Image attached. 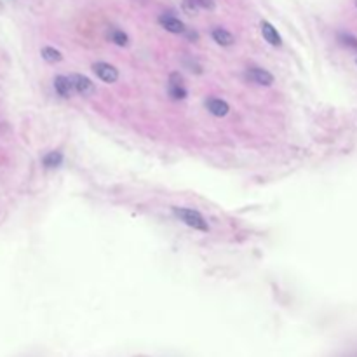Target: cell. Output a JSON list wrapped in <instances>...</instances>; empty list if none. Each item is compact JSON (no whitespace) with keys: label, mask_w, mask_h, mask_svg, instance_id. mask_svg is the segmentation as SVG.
<instances>
[{"label":"cell","mask_w":357,"mask_h":357,"mask_svg":"<svg viewBox=\"0 0 357 357\" xmlns=\"http://www.w3.org/2000/svg\"><path fill=\"white\" fill-rule=\"evenodd\" d=\"M173 213L178 220H182L185 225L192 227L193 230H201V232H209V225L204 220V216L201 213L188 208H173Z\"/></svg>","instance_id":"1"},{"label":"cell","mask_w":357,"mask_h":357,"mask_svg":"<svg viewBox=\"0 0 357 357\" xmlns=\"http://www.w3.org/2000/svg\"><path fill=\"white\" fill-rule=\"evenodd\" d=\"M68 77H70V81H72L73 91L77 92V94H81V96L94 94L96 87L87 77H84V75H81V73H72V75H68Z\"/></svg>","instance_id":"2"},{"label":"cell","mask_w":357,"mask_h":357,"mask_svg":"<svg viewBox=\"0 0 357 357\" xmlns=\"http://www.w3.org/2000/svg\"><path fill=\"white\" fill-rule=\"evenodd\" d=\"M167 91L173 100H185L187 98V89L183 86V77L178 72H173L169 75V82H167Z\"/></svg>","instance_id":"3"},{"label":"cell","mask_w":357,"mask_h":357,"mask_svg":"<svg viewBox=\"0 0 357 357\" xmlns=\"http://www.w3.org/2000/svg\"><path fill=\"white\" fill-rule=\"evenodd\" d=\"M246 78L258 84V86H272V84H274V75L258 67H251L246 70Z\"/></svg>","instance_id":"4"},{"label":"cell","mask_w":357,"mask_h":357,"mask_svg":"<svg viewBox=\"0 0 357 357\" xmlns=\"http://www.w3.org/2000/svg\"><path fill=\"white\" fill-rule=\"evenodd\" d=\"M92 70H94V73L98 75L101 81L107 82V84L117 82V78H118V70L115 67H112V65L103 63V61L92 65Z\"/></svg>","instance_id":"5"},{"label":"cell","mask_w":357,"mask_h":357,"mask_svg":"<svg viewBox=\"0 0 357 357\" xmlns=\"http://www.w3.org/2000/svg\"><path fill=\"white\" fill-rule=\"evenodd\" d=\"M158 23H161L162 28H166L167 32H171V33H185L187 32V28H185V25L182 23V21H180L178 17L171 16V14H162L161 17H158Z\"/></svg>","instance_id":"6"},{"label":"cell","mask_w":357,"mask_h":357,"mask_svg":"<svg viewBox=\"0 0 357 357\" xmlns=\"http://www.w3.org/2000/svg\"><path fill=\"white\" fill-rule=\"evenodd\" d=\"M54 89L61 98H70L75 92L70 77H65V75H58V77L54 78Z\"/></svg>","instance_id":"7"},{"label":"cell","mask_w":357,"mask_h":357,"mask_svg":"<svg viewBox=\"0 0 357 357\" xmlns=\"http://www.w3.org/2000/svg\"><path fill=\"white\" fill-rule=\"evenodd\" d=\"M206 108L209 110V113H213L216 117H225L228 113L230 107L227 105V101L218 100V98H211L206 101Z\"/></svg>","instance_id":"8"},{"label":"cell","mask_w":357,"mask_h":357,"mask_svg":"<svg viewBox=\"0 0 357 357\" xmlns=\"http://www.w3.org/2000/svg\"><path fill=\"white\" fill-rule=\"evenodd\" d=\"M262 33H263V38L268 42V44H272V46H281L283 44V41H281V35L277 33V30L272 26L268 21H262Z\"/></svg>","instance_id":"9"},{"label":"cell","mask_w":357,"mask_h":357,"mask_svg":"<svg viewBox=\"0 0 357 357\" xmlns=\"http://www.w3.org/2000/svg\"><path fill=\"white\" fill-rule=\"evenodd\" d=\"M213 41L216 44H220V46H223V47H228V46H233V42H235V37L228 32V30H225V28H214L213 30Z\"/></svg>","instance_id":"10"},{"label":"cell","mask_w":357,"mask_h":357,"mask_svg":"<svg viewBox=\"0 0 357 357\" xmlns=\"http://www.w3.org/2000/svg\"><path fill=\"white\" fill-rule=\"evenodd\" d=\"M42 58L47 61V63H60L61 60H63V56H61V52L58 49H54V47H44L42 49Z\"/></svg>","instance_id":"11"},{"label":"cell","mask_w":357,"mask_h":357,"mask_svg":"<svg viewBox=\"0 0 357 357\" xmlns=\"http://www.w3.org/2000/svg\"><path fill=\"white\" fill-rule=\"evenodd\" d=\"M108 37H110V41H112L113 44H117V46H121V47H124L129 44V37L122 32V30H112V32L108 33Z\"/></svg>","instance_id":"12"},{"label":"cell","mask_w":357,"mask_h":357,"mask_svg":"<svg viewBox=\"0 0 357 357\" xmlns=\"http://www.w3.org/2000/svg\"><path fill=\"white\" fill-rule=\"evenodd\" d=\"M63 162V155L60 152H49L44 157V166L46 167H58Z\"/></svg>","instance_id":"13"},{"label":"cell","mask_w":357,"mask_h":357,"mask_svg":"<svg viewBox=\"0 0 357 357\" xmlns=\"http://www.w3.org/2000/svg\"><path fill=\"white\" fill-rule=\"evenodd\" d=\"M183 9L187 14H197V11H199V4H197V0H183Z\"/></svg>","instance_id":"14"},{"label":"cell","mask_w":357,"mask_h":357,"mask_svg":"<svg viewBox=\"0 0 357 357\" xmlns=\"http://www.w3.org/2000/svg\"><path fill=\"white\" fill-rule=\"evenodd\" d=\"M340 42L345 44V46H349V47L357 49V38L352 37V35H349V33H340Z\"/></svg>","instance_id":"15"},{"label":"cell","mask_w":357,"mask_h":357,"mask_svg":"<svg viewBox=\"0 0 357 357\" xmlns=\"http://www.w3.org/2000/svg\"><path fill=\"white\" fill-rule=\"evenodd\" d=\"M197 4H199V7L208 9V11H213L214 6H216L214 0H197Z\"/></svg>","instance_id":"16"},{"label":"cell","mask_w":357,"mask_h":357,"mask_svg":"<svg viewBox=\"0 0 357 357\" xmlns=\"http://www.w3.org/2000/svg\"><path fill=\"white\" fill-rule=\"evenodd\" d=\"M185 33H187V37L190 38V41H197V38H199L197 32H185Z\"/></svg>","instance_id":"17"}]
</instances>
